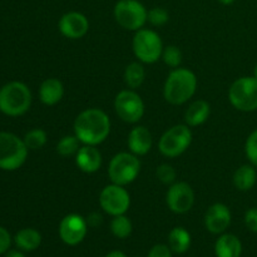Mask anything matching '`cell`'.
<instances>
[{
	"mask_svg": "<svg viewBox=\"0 0 257 257\" xmlns=\"http://www.w3.org/2000/svg\"><path fill=\"white\" fill-rule=\"evenodd\" d=\"M109 133L110 119L99 108L84 109L74 120V135L83 145H100L107 140Z\"/></svg>",
	"mask_w": 257,
	"mask_h": 257,
	"instance_id": "obj_1",
	"label": "cell"
},
{
	"mask_svg": "<svg viewBox=\"0 0 257 257\" xmlns=\"http://www.w3.org/2000/svg\"><path fill=\"white\" fill-rule=\"evenodd\" d=\"M197 90V77L187 68H175L163 85V97L170 104L187 103Z\"/></svg>",
	"mask_w": 257,
	"mask_h": 257,
	"instance_id": "obj_2",
	"label": "cell"
},
{
	"mask_svg": "<svg viewBox=\"0 0 257 257\" xmlns=\"http://www.w3.org/2000/svg\"><path fill=\"white\" fill-rule=\"evenodd\" d=\"M32 92L22 82H9L0 88V112L9 117L25 114L32 105Z\"/></svg>",
	"mask_w": 257,
	"mask_h": 257,
	"instance_id": "obj_3",
	"label": "cell"
},
{
	"mask_svg": "<svg viewBox=\"0 0 257 257\" xmlns=\"http://www.w3.org/2000/svg\"><path fill=\"white\" fill-rule=\"evenodd\" d=\"M28 152L24 140L14 133L0 132V170H19L27 161Z\"/></svg>",
	"mask_w": 257,
	"mask_h": 257,
	"instance_id": "obj_4",
	"label": "cell"
},
{
	"mask_svg": "<svg viewBox=\"0 0 257 257\" xmlns=\"http://www.w3.org/2000/svg\"><path fill=\"white\" fill-rule=\"evenodd\" d=\"M163 43L157 32L152 29L137 30L132 40V49L136 58L145 64H153L162 58Z\"/></svg>",
	"mask_w": 257,
	"mask_h": 257,
	"instance_id": "obj_5",
	"label": "cell"
},
{
	"mask_svg": "<svg viewBox=\"0 0 257 257\" xmlns=\"http://www.w3.org/2000/svg\"><path fill=\"white\" fill-rule=\"evenodd\" d=\"M141 172V161L132 152H119L113 156L108 166L110 182L127 186L137 180Z\"/></svg>",
	"mask_w": 257,
	"mask_h": 257,
	"instance_id": "obj_6",
	"label": "cell"
},
{
	"mask_svg": "<svg viewBox=\"0 0 257 257\" xmlns=\"http://www.w3.org/2000/svg\"><path fill=\"white\" fill-rule=\"evenodd\" d=\"M114 19L123 29L137 32L148 22V10L140 0H118L113 9Z\"/></svg>",
	"mask_w": 257,
	"mask_h": 257,
	"instance_id": "obj_7",
	"label": "cell"
},
{
	"mask_svg": "<svg viewBox=\"0 0 257 257\" xmlns=\"http://www.w3.org/2000/svg\"><path fill=\"white\" fill-rule=\"evenodd\" d=\"M228 100L240 112L257 110V79L255 77H241L231 84Z\"/></svg>",
	"mask_w": 257,
	"mask_h": 257,
	"instance_id": "obj_8",
	"label": "cell"
},
{
	"mask_svg": "<svg viewBox=\"0 0 257 257\" xmlns=\"http://www.w3.org/2000/svg\"><path fill=\"white\" fill-rule=\"evenodd\" d=\"M192 143V131L187 124H176L168 128L158 142V151L165 157L176 158L185 153Z\"/></svg>",
	"mask_w": 257,
	"mask_h": 257,
	"instance_id": "obj_9",
	"label": "cell"
},
{
	"mask_svg": "<svg viewBox=\"0 0 257 257\" xmlns=\"http://www.w3.org/2000/svg\"><path fill=\"white\" fill-rule=\"evenodd\" d=\"M114 110L125 123L135 124L145 115V102L135 89H123L115 95Z\"/></svg>",
	"mask_w": 257,
	"mask_h": 257,
	"instance_id": "obj_10",
	"label": "cell"
},
{
	"mask_svg": "<svg viewBox=\"0 0 257 257\" xmlns=\"http://www.w3.org/2000/svg\"><path fill=\"white\" fill-rule=\"evenodd\" d=\"M100 208L110 216L124 215L131 206V196L124 186L110 185L105 186L99 195Z\"/></svg>",
	"mask_w": 257,
	"mask_h": 257,
	"instance_id": "obj_11",
	"label": "cell"
},
{
	"mask_svg": "<svg viewBox=\"0 0 257 257\" xmlns=\"http://www.w3.org/2000/svg\"><path fill=\"white\" fill-rule=\"evenodd\" d=\"M166 203L173 213L188 212L195 203V192L187 182H175L166 193Z\"/></svg>",
	"mask_w": 257,
	"mask_h": 257,
	"instance_id": "obj_12",
	"label": "cell"
},
{
	"mask_svg": "<svg viewBox=\"0 0 257 257\" xmlns=\"http://www.w3.org/2000/svg\"><path fill=\"white\" fill-rule=\"evenodd\" d=\"M88 232V222L78 213H69L59 223V236L68 246H77L85 238Z\"/></svg>",
	"mask_w": 257,
	"mask_h": 257,
	"instance_id": "obj_13",
	"label": "cell"
},
{
	"mask_svg": "<svg viewBox=\"0 0 257 257\" xmlns=\"http://www.w3.org/2000/svg\"><path fill=\"white\" fill-rule=\"evenodd\" d=\"M59 32L68 39L77 40L84 37L89 30V20L83 13L68 12L62 15L58 23Z\"/></svg>",
	"mask_w": 257,
	"mask_h": 257,
	"instance_id": "obj_14",
	"label": "cell"
},
{
	"mask_svg": "<svg viewBox=\"0 0 257 257\" xmlns=\"http://www.w3.org/2000/svg\"><path fill=\"white\" fill-rule=\"evenodd\" d=\"M231 211L225 203H213L208 207L205 215V226L208 232L220 235L223 233L231 225Z\"/></svg>",
	"mask_w": 257,
	"mask_h": 257,
	"instance_id": "obj_15",
	"label": "cell"
},
{
	"mask_svg": "<svg viewBox=\"0 0 257 257\" xmlns=\"http://www.w3.org/2000/svg\"><path fill=\"white\" fill-rule=\"evenodd\" d=\"M74 158L77 167L84 173H95L102 166V153L97 146L83 145Z\"/></svg>",
	"mask_w": 257,
	"mask_h": 257,
	"instance_id": "obj_16",
	"label": "cell"
},
{
	"mask_svg": "<svg viewBox=\"0 0 257 257\" xmlns=\"http://www.w3.org/2000/svg\"><path fill=\"white\" fill-rule=\"evenodd\" d=\"M152 133L145 125H136L128 135L127 145L130 152L136 156H145L152 148Z\"/></svg>",
	"mask_w": 257,
	"mask_h": 257,
	"instance_id": "obj_17",
	"label": "cell"
},
{
	"mask_svg": "<svg viewBox=\"0 0 257 257\" xmlns=\"http://www.w3.org/2000/svg\"><path fill=\"white\" fill-rule=\"evenodd\" d=\"M64 95V85L58 78H47L39 87V99L43 104H58Z\"/></svg>",
	"mask_w": 257,
	"mask_h": 257,
	"instance_id": "obj_18",
	"label": "cell"
},
{
	"mask_svg": "<svg viewBox=\"0 0 257 257\" xmlns=\"http://www.w3.org/2000/svg\"><path fill=\"white\" fill-rule=\"evenodd\" d=\"M211 105L207 100L197 99L190 104L185 113V122L188 127H198L208 119Z\"/></svg>",
	"mask_w": 257,
	"mask_h": 257,
	"instance_id": "obj_19",
	"label": "cell"
},
{
	"mask_svg": "<svg viewBox=\"0 0 257 257\" xmlns=\"http://www.w3.org/2000/svg\"><path fill=\"white\" fill-rule=\"evenodd\" d=\"M215 253L217 257H240L242 253V243L237 236L222 233L215 243Z\"/></svg>",
	"mask_w": 257,
	"mask_h": 257,
	"instance_id": "obj_20",
	"label": "cell"
},
{
	"mask_svg": "<svg viewBox=\"0 0 257 257\" xmlns=\"http://www.w3.org/2000/svg\"><path fill=\"white\" fill-rule=\"evenodd\" d=\"M232 182L233 186L242 192L252 190L257 182V171L255 166L250 163V165H242L238 167L233 173Z\"/></svg>",
	"mask_w": 257,
	"mask_h": 257,
	"instance_id": "obj_21",
	"label": "cell"
},
{
	"mask_svg": "<svg viewBox=\"0 0 257 257\" xmlns=\"http://www.w3.org/2000/svg\"><path fill=\"white\" fill-rule=\"evenodd\" d=\"M15 245L22 251H34L42 243V235L35 228H23L18 231L14 237Z\"/></svg>",
	"mask_w": 257,
	"mask_h": 257,
	"instance_id": "obj_22",
	"label": "cell"
},
{
	"mask_svg": "<svg viewBox=\"0 0 257 257\" xmlns=\"http://www.w3.org/2000/svg\"><path fill=\"white\" fill-rule=\"evenodd\" d=\"M168 246L172 252L185 253L191 246V235L186 228L175 227L168 235Z\"/></svg>",
	"mask_w": 257,
	"mask_h": 257,
	"instance_id": "obj_23",
	"label": "cell"
},
{
	"mask_svg": "<svg viewBox=\"0 0 257 257\" xmlns=\"http://www.w3.org/2000/svg\"><path fill=\"white\" fill-rule=\"evenodd\" d=\"M124 82L130 89H137L143 84L146 79L145 67L141 62H133L125 67L124 69Z\"/></svg>",
	"mask_w": 257,
	"mask_h": 257,
	"instance_id": "obj_24",
	"label": "cell"
},
{
	"mask_svg": "<svg viewBox=\"0 0 257 257\" xmlns=\"http://www.w3.org/2000/svg\"><path fill=\"white\" fill-rule=\"evenodd\" d=\"M132 230V221L125 216V213L124 215L113 216V220L110 221V231L115 237L120 238V240L130 237Z\"/></svg>",
	"mask_w": 257,
	"mask_h": 257,
	"instance_id": "obj_25",
	"label": "cell"
},
{
	"mask_svg": "<svg viewBox=\"0 0 257 257\" xmlns=\"http://www.w3.org/2000/svg\"><path fill=\"white\" fill-rule=\"evenodd\" d=\"M80 148V141L75 135L64 136L57 143V153L62 157H70V156L77 155L78 150Z\"/></svg>",
	"mask_w": 257,
	"mask_h": 257,
	"instance_id": "obj_26",
	"label": "cell"
},
{
	"mask_svg": "<svg viewBox=\"0 0 257 257\" xmlns=\"http://www.w3.org/2000/svg\"><path fill=\"white\" fill-rule=\"evenodd\" d=\"M24 142L28 150L37 151L44 147L48 142V135L42 128H33L24 136Z\"/></svg>",
	"mask_w": 257,
	"mask_h": 257,
	"instance_id": "obj_27",
	"label": "cell"
},
{
	"mask_svg": "<svg viewBox=\"0 0 257 257\" xmlns=\"http://www.w3.org/2000/svg\"><path fill=\"white\" fill-rule=\"evenodd\" d=\"M162 59L166 65L175 69V68L180 67L182 63V52L176 45H168V47L163 48Z\"/></svg>",
	"mask_w": 257,
	"mask_h": 257,
	"instance_id": "obj_28",
	"label": "cell"
},
{
	"mask_svg": "<svg viewBox=\"0 0 257 257\" xmlns=\"http://www.w3.org/2000/svg\"><path fill=\"white\" fill-rule=\"evenodd\" d=\"M170 20V13L167 9L161 7H155L148 10V23L153 27H163Z\"/></svg>",
	"mask_w": 257,
	"mask_h": 257,
	"instance_id": "obj_29",
	"label": "cell"
},
{
	"mask_svg": "<svg viewBox=\"0 0 257 257\" xmlns=\"http://www.w3.org/2000/svg\"><path fill=\"white\" fill-rule=\"evenodd\" d=\"M156 177L158 178V181L163 183V185H172L175 183L176 177H177V173L176 170L171 165L167 163H163V165L158 166L157 170H156Z\"/></svg>",
	"mask_w": 257,
	"mask_h": 257,
	"instance_id": "obj_30",
	"label": "cell"
},
{
	"mask_svg": "<svg viewBox=\"0 0 257 257\" xmlns=\"http://www.w3.org/2000/svg\"><path fill=\"white\" fill-rule=\"evenodd\" d=\"M245 153L248 162L257 168V130L252 131L246 140Z\"/></svg>",
	"mask_w": 257,
	"mask_h": 257,
	"instance_id": "obj_31",
	"label": "cell"
},
{
	"mask_svg": "<svg viewBox=\"0 0 257 257\" xmlns=\"http://www.w3.org/2000/svg\"><path fill=\"white\" fill-rule=\"evenodd\" d=\"M148 257H172V250L170 246L158 243L155 245L148 252Z\"/></svg>",
	"mask_w": 257,
	"mask_h": 257,
	"instance_id": "obj_32",
	"label": "cell"
},
{
	"mask_svg": "<svg viewBox=\"0 0 257 257\" xmlns=\"http://www.w3.org/2000/svg\"><path fill=\"white\" fill-rule=\"evenodd\" d=\"M245 225L248 230L257 233V207H252L246 211Z\"/></svg>",
	"mask_w": 257,
	"mask_h": 257,
	"instance_id": "obj_33",
	"label": "cell"
},
{
	"mask_svg": "<svg viewBox=\"0 0 257 257\" xmlns=\"http://www.w3.org/2000/svg\"><path fill=\"white\" fill-rule=\"evenodd\" d=\"M10 245H12V236L7 228L0 226V255L7 253L9 251Z\"/></svg>",
	"mask_w": 257,
	"mask_h": 257,
	"instance_id": "obj_34",
	"label": "cell"
},
{
	"mask_svg": "<svg viewBox=\"0 0 257 257\" xmlns=\"http://www.w3.org/2000/svg\"><path fill=\"white\" fill-rule=\"evenodd\" d=\"M87 222H88V226L95 227V226H98V225H100V223H102V216H100L99 213H97V212L90 213V215L88 216V218H87Z\"/></svg>",
	"mask_w": 257,
	"mask_h": 257,
	"instance_id": "obj_35",
	"label": "cell"
},
{
	"mask_svg": "<svg viewBox=\"0 0 257 257\" xmlns=\"http://www.w3.org/2000/svg\"><path fill=\"white\" fill-rule=\"evenodd\" d=\"M5 257H25L24 253L19 250H9Z\"/></svg>",
	"mask_w": 257,
	"mask_h": 257,
	"instance_id": "obj_36",
	"label": "cell"
},
{
	"mask_svg": "<svg viewBox=\"0 0 257 257\" xmlns=\"http://www.w3.org/2000/svg\"><path fill=\"white\" fill-rule=\"evenodd\" d=\"M104 257H127V256H125L122 251L115 250V251H110V252L107 253Z\"/></svg>",
	"mask_w": 257,
	"mask_h": 257,
	"instance_id": "obj_37",
	"label": "cell"
},
{
	"mask_svg": "<svg viewBox=\"0 0 257 257\" xmlns=\"http://www.w3.org/2000/svg\"><path fill=\"white\" fill-rule=\"evenodd\" d=\"M218 3H221L222 5H232L236 0H217Z\"/></svg>",
	"mask_w": 257,
	"mask_h": 257,
	"instance_id": "obj_38",
	"label": "cell"
},
{
	"mask_svg": "<svg viewBox=\"0 0 257 257\" xmlns=\"http://www.w3.org/2000/svg\"><path fill=\"white\" fill-rule=\"evenodd\" d=\"M253 77L257 79V64L255 65V69H253Z\"/></svg>",
	"mask_w": 257,
	"mask_h": 257,
	"instance_id": "obj_39",
	"label": "cell"
}]
</instances>
